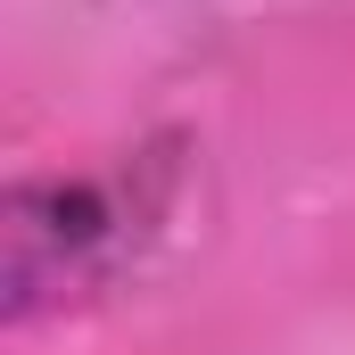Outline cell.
<instances>
[{
    "instance_id": "obj_1",
    "label": "cell",
    "mask_w": 355,
    "mask_h": 355,
    "mask_svg": "<svg viewBox=\"0 0 355 355\" xmlns=\"http://www.w3.org/2000/svg\"><path fill=\"white\" fill-rule=\"evenodd\" d=\"M149 215H157V198H141L132 174H42V182H17L8 207H0V314L8 322H33L75 281L116 265Z\"/></svg>"
}]
</instances>
